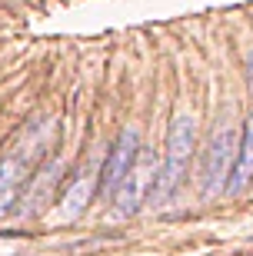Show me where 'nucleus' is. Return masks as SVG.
I'll return each mask as SVG.
<instances>
[{
    "instance_id": "1",
    "label": "nucleus",
    "mask_w": 253,
    "mask_h": 256,
    "mask_svg": "<svg viewBox=\"0 0 253 256\" xmlns=\"http://www.w3.org/2000/svg\"><path fill=\"white\" fill-rule=\"evenodd\" d=\"M193 150H197V120L190 114L173 116V124H170V130H167V146H163V156H160L157 183H153V193H150L153 206H160V203H167V200L173 196L180 180L187 176Z\"/></svg>"
},
{
    "instance_id": "2",
    "label": "nucleus",
    "mask_w": 253,
    "mask_h": 256,
    "mask_svg": "<svg viewBox=\"0 0 253 256\" xmlns=\"http://www.w3.org/2000/svg\"><path fill=\"white\" fill-rule=\"evenodd\" d=\"M236 153H240V136H236L233 124H220L213 130V136L206 140L203 163H200V193H203V196H220V193H226Z\"/></svg>"
},
{
    "instance_id": "3",
    "label": "nucleus",
    "mask_w": 253,
    "mask_h": 256,
    "mask_svg": "<svg viewBox=\"0 0 253 256\" xmlns=\"http://www.w3.org/2000/svg\"><path fill=\"white\" fill-rule=\"evenodd\" d=\"M157 173H160V156L150 150V146H143V150L137 153L133 166L127 170L123 183L117 186V193H113V210H117V216H133V213L150 200L153 183H157Z\"/></svg>"
},
{
    "instance_id": "4",
    "label": "nucleus",
    "mask_w": 253,
    "mask_h": 256,
    "mask_svg": "<svg viewBox=\"0 0 253 256\" xmlns=\"http://www.w3.org/2000/svg\"><path fill=\"white\" fill-rule=\"evenodd\" d=\"M140 150H143V146H140V133L133 130V126H127V130L117 136L113 150L107 153V160H103L97 193H103V196H113V193H117V186L123 183V176H127V170L133 166V160H137V153H140Z\"/></svg>"
},
{
    "instance_id": "5",
    "label": "nucleus",
    "mask_w": 253,
    "mask_h": 256,
    "mask_svg": "<svg viewBox=\"0 0 253 256\" xmlns=\"http://www.w3.org/2000/svg\"><path fill=\"white\" fill-rule=\"evenodd\" d=\"M34 153L37 150H24V153H10L7 160H0V220L14 210L20 190H24V183L30 180Z\"/></svg>"
},
{
    "instance_id": "6",
    "label": "nucleus",
    "mask_w": 253,
    "mask_h": 256,
    "mask_svg": "<svg viewBox=\"0 0 253 256\" xmlns=\"http://www.w3.org/2000/svg\"><path fill=\"white\" fill-rule=\"evenodd\" d=\"M253 183V114L246 116L243 124V136H240V153H236L233 173H230V183H226V193H243Z\"/></svg>"
},
{
    "instance_id": "7",
    "label": "nucleus",
    "mask_w": 253,
    "mask_h": 256,
    "mask_svg": "<svg viewBox=\"0 0 253 256\" xmlns=\"http://www.w3.org/2000/svg\"><path fill=\"white\" fill-rule=\"evenodd\" d=\"M97 176L94 173H80L70 186H67V193L60 196V213H64L67 220H74V216H80L87 210V203L94 200V193H97Z\"/></svg>"
}]
</instances>
